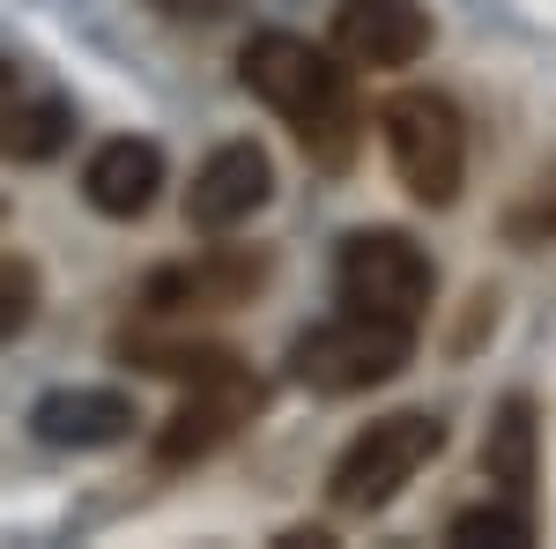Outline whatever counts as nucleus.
I'll return each instance as SVG.
<instances>
[{
	"mask_svg": "<svg viewBox=\"0 0 556 549\" xmlns=\"http://www.w3.org/2000/svg\"><path fill=\"white\" fill-rule=\"evenodd\" d=\"M238 83L253 89L267 112H282L298 127L304 157L327 171H342L356 157V134H364V112H356V89H349V67L334 52H319L312 38H290V30H260L238 52Z\"/></svg>",
	"mask_w": 556,
	"mask_h": 549,
	"instance_id": "nucleus-1",
	"label": "nucleus"
},
{
	"mask_svg": "<svg viewBox=\"0 0 556 549\" xmlns=\"http://www.w3.org/2000/svg\"><path fill=\"white\" fill-rule=\"evenodd\" d=\"M379 134L393 178L408 186V201L424 209H453L468 186V120L453 112V97L438 89H393L379 104Z\"/></svg>",
	"mask_w": 556,
	"mask_h": 549,
	"instance_id": "nucleus-2",
	"label": "nucleus"
},
{
	"mask_svg": "<svg viewBox=\"0 0 556 549\" xmlns=\"http://www.w3.org/2000/svg\"><path fill=\"white\" fill-rule=\"evenodd\" d=\"M438 446H445V423L424 416V409H401V416H379L364 423L356 438L342 446V461L327 475V498L334 512H386L430 461H438Z\"/></svg>",
	"mask_w": 556,
	"mask_h": 549,
	"instance_id": "nucleus-3",
	"label": "nucleus"
},
{
	"mask_svg": "<svg viewBox=\"0 0 556 549\" xmlns=\"http://www.w3.org/2000/svg\"><path fill=\"white\" fill-rule=\"evenodd\" d=\"M334 290H342V312L393 320V327H424L438 267H430V253L408 230H349L342 260H334Z\"/></svg>",
	"mask_w": 556,
	"mask_h": 549,
	"instance_id": "nucleus-4",
	"label": "nucleus"
},
{
	"mask_svg": "<svg viewBox=\"0 0 556 549\" xmlns=\"http://www.w3.org/2000/svg\"><path fill=\"white\" fill-rule=\"evenodd\" d=\"M408 357H416V327L342 312V320H327V327L298 335L290 372H298V386L327 394V401H342V394H371V386L401 379V372H408Z\"/></svg>",
	"mask_w": 556,
	"mask_h": 549,
	"instance_id": "nucleus-5",
	"label": "nucleus"
},
{
	"mask_svg": "<svg viewBox=\"0 0 556 549\" xmlns=\"http://www.w3.org/2000/svg\"><path fill=\"white\" fill-rule=\"evenodd\" d=\"M267 201H275V157L260 141H223L208 164L193 171V186H186V223L201 238H230Z\"/></svg>",
	"mask_w": 556,
	"mask_h": 549,
	"instance_id": "nucleus-6",
	"label": "nucleus"
},
{
	"mask_svg": "<svg viewBox=\"0 0 556 549\" xmlns=\"http://www.w3.org/2000/svg\"><path fill=\"white\" fill-rule=\"evenodd\" d=\"M267 283V253H245V246H215V253L172 260L141 283V304L156 320H178V312H230V304H253V290Z\"/></svg>",
	"mask_w": 556,
	"mask_h": 549,
	"instance_id": "nucleus-7",
	"label": "nucleus"
},
{
	"mask_svg": "<svg viewBox=\"0 0 556 549\" xmlns=\"http://www.w3.org/2000/svg\"><path fill=\"white\" fill-rule=\"evenodd\" d=\"M327 52L342 67H416L430 52V15L416 0H342L334 8V30H327Z\"/></svg>",
	"mask_w": 556,
	"mask_h": 549,
	"instance_id": "nucleus-8",
	"label": "nucleus"
},
{
	"mask_svg": "<svg viewBox=\"0 0 556 549\" xmlns=\"http://www.w3.org/2000/svg\"><path fill=\"white\" fill-rule=\"evenodd\" d=\"M253 409H260L253 372L245 379H223V386H186V401L156 423V446L149 453H156V467H193V461H208V453H223Z\"/></svg>",
	"mask_w": 556,
	"mask_h": 549,
	"instance_id": "nucleus-9",
	"label": "nucleus"
},
{
	"mask_svg": "<svg viewBox=\"0 0 556 549\" xmlns=\"http://www.w3.org/2000/svg\"><path fill=\"white\" fill-rule=\"evenodd\" d=\"M134 423L141 416H134V401L119 386H52L30 409V431L60 453H104V446L134 438Z\"/></svg>",
	"mask_w": 556,
	"mask_h": 549,
	"instance_id": "nucleus-10",
	"label": "nucleus"
},
{
	"mask_svg": "<svg viewBox=\"0 0 556 549\" xmlns=\"http://www.w3.org/2000/svg\"><path fill=\"white\" fill-rule=\"evenodd\" d=\"M156 194H164V149H156V141H141V134H112V141H97V149H89L83 201L97 215L134 223V215L156 209Z\"/></svg>",
	"mask_w": 556,
	"mask_h": 549,
	"instance_id": "nucleus-11",
	"label": "nucleus"
},
{
	"mask_svg": "<svg viewBox=\"0 0 556 549\" xmlns=\"http://www.w3.org/2000/svg\"><path fill=\"white\" fill-rule=\"evenodd\" d=\"M482 475H490V490L513 498V506L534 498V483H542V416H534L527 394H505V401H497V416L482 431Z\"/></svg>",
	"mask_w": 556,
	"mask_h": 549,
	"instance_id": "nucleus-12",
	"label": "nucleus"
},
{
	"mask_svg": "<svg viewBox=\"0 0 556 549\" xmlns=\"http://www.w3.org/2000/svg\"><path fill=\"white\" fill-rule=\"evenodd\" d=\"M119 357L149 379H178V386H223V379H245V357L223 349V341H172V335H119Z\"/></svg>",
	"mask_w": 556,
	"mask_h": 549,
	"instance_id": "nucleus-13",
	"label": "nucleus"
},
{
	"mask_svg": "<svg viewBox=\"0 0 556 549\" xmlns=\"http://www.w3.org/2000/svg\"><path fill=\"white\" fill-rule=\"evenodd\" d=\"M67 104L60 97H0V157H15V164H45V157H60L67 149Z\"/></svg>",
	"mask_w": 556,
	"mask_h": 549,
	"instance_id": "nucleus-14",
	"label": "nucleus"
},
{
	"mask_svg": "<svg viewBox=\"0 0 556 549\" xmlns=\"http://www.w3.org/2000/svg\"><path fill=\"white\" fill-rule=\"evenodd\" d=\"M445 542H497V549H519V542H534V520H527V506H468V512H453L445 520Z\"/></svg>",
	"mask_w": 556,
	"mask_h": 549,
	"instance_id": "nucleus-15",
	"label": "nucleus"
},
{
	"mask_svg": "<svg viewBox=\"0 0 556 549\" xmlns=\"http://www.w3.org/2000/svg\"><path fill=\"white\" fill-rule=\"evenodd\" d=\"M30 320H38V267L23 253H0V341L30 335Z\"/></svg>",
	"mask_w": 556,
	"mask_h": 549,
	"instance_id": "nucleus-16",
	"label": "nucleus"
},
{
	"mask_svg": "<svg viewBox=\"0 0 556 549\" xmlns=\"http://www.w3.org/2000/svg\"><path fill=\"white\" fill-rule=\"evenodd\" d=\"M505 230H513L519 246H534V238H556V178H542V186H534V201L505 215Z\"/></svg>",
	"mask_w": 556,
	"mask_h": 549,
	"instance_id": "nucleus-17",
	"label": "nucleus"
},
{
	"mask_svg": "<svg viewBox=\"0 0 556 549\" xmlns=\"http://www.w3.org/2000/svg\"><path fill=\"white\" fill-rule=\"evenodd\" d=\"M164 23H223V15H238L245 0H149Z\"/></svg>",
	"mask_w": 556,
	"mask_h": 549,
	"instance_id": "nucleus-18",
	"label": "nucleus"
},
{
	"mask_svg": "<svg viewBox=\"0 0 556 549\" xmlns=\"http://www.w3.org/2000/svg\"><path fill=\"white\" fill-rule=\"evenodd\" d=\"M0 97H15V60H0Z\"/></svg>",
	"mask_w": 556,
	"mask_h": 549,
	"instance_id": "nucleus-19",
	"label": "nucleus"
}]
</instances>
